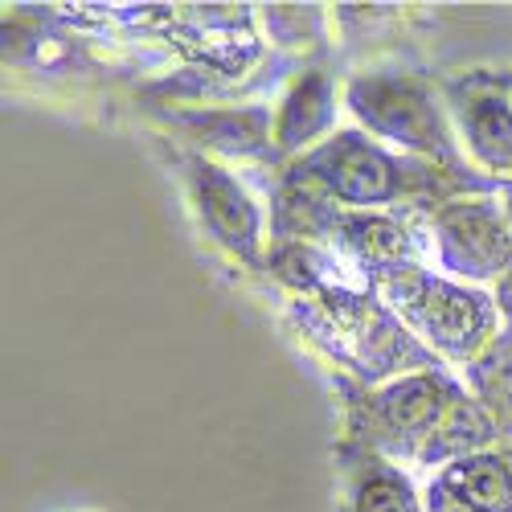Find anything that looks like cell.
Instances as JSON below:
<instances>
[{"instance_id": "cell-1", "label": "cell", "mask_w": 512, "mask_h": 512, "mask_svg": "<svg viewBox=\"0 0 512 512\" xmlns=\"http://www.w3.org/2000/svg\"><path fill=\"white\" fill-rule=\"evenodd\" d=\"M316 164H320V177L332 185V193L345 201H386L398 193L394 164L377 148L361 144L357 136H345L328 152H320Z\"/></svg>"}, {"instance_id": "cell-2", "label": "cell", "mask_w": 512, "mask_h": 512, "mask_svg": "<svg viewBox=\"0 0 512 512\" xmlns=\"http://www.w3.org/2000/svg\"><path fill=\"white\" fill-rule=\"evenodd\" d=\"M361 115L373 119L377 132L398 136L406 144H439V119L435 107L426 103L414 87H398V82H377V87H361Z\"/></svg>"}, {"instance_id": "cell-3", "label": "cell", "mask_w": 512, "mask_h": 512, "mask_svg": "<svg viewBox=\"0 0 512 512\" xmlns=\"http://www.w3.org/2000/svg\"><path fill=\"white\" fill-rule=\"evenodd\" d=\"M447 246L455 250V259L463 267H472V275H492L496 267L508 263V234L504 226L480 205H459L443 218Z\"/></svg>"}, {"instance_id": "cell-4", "label": "cell", "mask_w": 512, "mask_h": 512, "mask_svg": "<svg viewBox=\"0 0 512 512\" xmlns=\"http://www.w3.org/2000/svg\"><path fill=\"white\" fill-rule=\"evenodd\" d=\"M406 304H410L414 320L431 336H439L443 345H459V340L476 336L484 324V308L476 295L451 291L443 283H422L414 295H406Z\"/></svg>"}, {"instance_id": "cell-5", "label": "cell", "mask_w": 512, "mask_h": 512, "mask_svg": "<svg viewBox=\"0 0 512 512\" xmlns=\"http://www.w3.org/2000/svg\"><path fill=\"white\" fill-rule=\"evenodd\" d=\"M197 189H201V209H205L209 226L218 230L230 246H242V254H250L259 222H254V209H250L246 193L230 177H222L218 168H201Z\"/></svg>"}, {"instance_id": "cell-6", "label": "cell", "mask_w": 512, "mask_h": 512, "mask_svg": "<svg viewBox=\"0 0 512 512\" xmlns=\"http://www.w3.org/2000/svg\"><path fill=\"white\" fill-rule=\"evenodd\" d=\"M459 500L467 512H492V508H504L508 496H512V480L504 472V463L496 459H472V463H463L459 467Z\"/></svg>"}, {"instance_id": "cell-7", "label": "cell", "mask_w": 512, "mask_h": 512, "mask_svg": "<svg viewBox=\"0 0 512 512\" xmlns=\"http://www.w3.org/2000/svg\"><path fill=\"white\" fill-rule=\"evenodd\" d=\"M472 144L488 164L512 168V111L504 99H480L472 107Z\"/></svg>"}, {"instance_id": "cell-8", "label": "cell", "mask_w": 512, "mask_h": 512, "mask_svg": "<svg viewBox=\"0 0 512 512\" xmlns=\"http://www.w3.org/2000/svg\"><path fill=\"white\" fill-rule=\"evenodd\" d=\"M386 414L394 426H402V431H418V426H426L439 414V386L426 377L402 381V386H394L386 394Z\"/></svg>"}, {"instance_id": "cell-9", "label": "cell", "mask_w": 512, "mask_h": 512, "mask_svg": "<svg viewBox=\"0 0 512 512\" xmlns=\"http://www.w3.org/2000/svg\"><path fill=\"white\" fill-rule=\"evenodd\" d=\"M328 119V87L324 78L304 82L300 91L291 95L287 115H283V144H300L304 136H312L316 127Z\"/></svg>"}, {"instance_id": "cell-10", "label": "cell", "mask_w": 512, "mask_h": 512, "mask_svg": "<svg viewBox=\"0 0 512 512\" xmlns=\"http://www.w3.org/2000/svg\"><path fill=\"white\" fill-rule=\"evenodd\" d=\"M349 242L365 254V259H394V254H402V246H406V234L386 218H361L349 226Z\"/></svg>"}, {"instance_id": "cell-11", "label": "cell", "mask_w": 512, "mask_h": 512, "mask_svg": "<svg viewBox=\"0 0 512 512\" xmlns=\"http://www.w3.org/2000/svg\"><path fill=\"white\" fill-rule=\"evenodd\" d=\"M361 512H414V504H410V496H406V488L402 484H394V480H373V484H365V492H361Z\"/></svg>"}, {"instance_id": "cell-12", "label": "cell", "mask_w": 512, "mask_h": 512, "mask_svg": "<svg viewBox=\"0 0 512 512\" xmlns=\"http://www.w3.org/2000/svg\"><path fill=\"white\" fill-rule=\"evenodd\" d=\"M504 308H512V275H508V283H504Z\"/></svg>"}, {"instance_id": "cell-13", "label": "cell", "mask_w": 512, "mask_h": 512, "mask_svg": "<svg viewBox=\"0 0 512 512\" xmlns=\"http://www.w3.org/2000/svg\"><path fill=\"white\" fill-rule=\"evenodd\" d=\"M508 209H512V205H508Z\"/></svg>"}]
</instances>
